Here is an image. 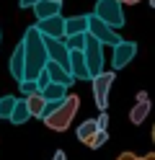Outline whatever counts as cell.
<instances>
[{"mask_svg": "<svg viewBox=\"0 0 155 160\" xmlns=\"http://www.w3.org/2000/svg\"><path fill=\"white\" fill-rule=\"evenodd\" d=\"M23 80H36L39 72L47 67L49 57H47V47H44V36L39 34L36 26H28L23 39Z\"/></svg>", "mask_w": 155, "mask_h": 160, "instance_id": "obj_1", "label": "cell"}, {"mask_svg": "<svg viewBox=\"0 0 155 160\" xmlns=\"http://www.w3.org/2000/svg\"><path fill=\"white\" fill-rule=\"evenodd\" d=\"M78 106H80V98L78 96H67L49 116H44V124L49 129H54V132H65L70 127V122L75 119V114H78Z\"/></svg>", "mask_w": 155, "mask_h": 160, "instance_id": "obj_2", "label": "cell"}, {"mask_svg": "<svg viewBox=\"0 0 155 160\" xmlns=\"http://www.w3.org/2000/svg\"><path fill=\"white\" fill-rule=\"evenodd\" d=\"M83 57H85L90 80L103 72V44L98 42L96 36H90L88 31H85V44H83Z\"/></svg>", "mask_w": 155, "mask_h": 160, "instance_id": "obj_3", "label": "cell"}, {"mask_svg": "<svg viewBox=\"0 0 155 160\" xmlns=\"http://www.w3.org/2000/svg\"><path fill=\"white\" fill-rule=\"evenodd\" d=\"M93 16H98L103 23H109L111 28H121L124 26V13H121V3L119 0H98Z\"/></svg>", "mask_w": 155, "mask_h": 160, "instance_id": "obj_4", "label": "cell"}, {"mask_svg": "<svg viewBox=\"0 0 155 160\" xmlns=\"http://www.w3.org/2000/svg\"><path fill=\"white\" fill-rule=\"evenodd\" d=\"M88 34L90 36H96L101 44H111V47H116L121 39H119V34H116V28H111L109 23H103L98 16H88Z\"/></svg>", "mask_w": 155, "mask_h": 160, "instance_id": "obj_5", "label": "cell"}, {"mask_svg": "<svg viewBox=\"0 0 155 160\" xmlns=\"http://www.w3.org/2000/svg\"><path fill=\"white\" fill-rule=\"evenodd\" d=\"M93 83V98H96V106L98 111H106L109 108V88L114 83V72H101L90 80Z\"/></svg>", "mask_w": 155, "mask_h": 160, "instance_id": "obj_6", "label": "cell"}, {"mask_svg": "<svg viewBox=\"0 0 155 160\" xmlns=\"http://www.w3.org/2000/svg\"><path fill=\"white\" fill-rule=\"evenodd\" d=\"M44 47H47V57L49 62H57L65 70H70V49L65 44V39H52V36H44Z\"/></svg>", "mask_w": 155, "mask_h": 160, "instance_id": "obj_7", "label": "cell"}, {"mask_svg": "<svg viewBox=\"0 0 155 160\" xmlns=\"http://www.w3.org/2000/svg\"><path fill=\"white\" fill-rule=\"evenodd\" d=\"M134 54H137V44L134 42H121L114 47V57H111V65H114V70H121V67H127L132 59H134Z\"/></svg>", "mask_w": 155, "mask_h": 160, "instance_id": "obj_8", "label": "cell"}, {"mask_svg": "<svg viewBox=\"0 0 155 160\" xmlns=\"http://www.w3.org/2000/svg\"><path fill=\"white\" fill-rule=\"evenodd\" d=\"M41 36H52V39H65V18L62 16H52L36 23Z\"/></svg>", "mask_w": 155, "mask_h": 160, "instance_id": "obj_9", "label": "cell"}, {"mask_svg": "<svg viewBox=\"0 0 155 160\" xmlns=\"http://www.w3.org/2000/svg\"><path fill=\"white\" fill-rule=\"evenodd\" d=\"M70 72H72V78H78V80H90L85 57H83V49H70Z\"/></svg>", "mask_w": 155, "mask_h": 160, "instance_id": "obj_10", "label": "cell"}, {"mask_svg": "<svg viewBox=\"0 0 155 160\" xmlns=\"http://www.w3.org/2000/svg\"><path fill=\"white\" fill-rule=\"evenodd\" d=\"M47 72H49V80H52V83H59V85H72V80H75V78H72V72H70V70H65V67H62V65H57V62H47Z\"/></svg>", "mask_w": 155, "mask_h": 160, "instance_id": "obj_11", "label": "cell"}, {"mask_svg": "<svg viewBox=\"0 0 155 160\" xmlns=\"http://www.w3.org/2000/svg\"><path fill=\"white\" fill-rule=\"evenodd\" d=\"M62 11V3H54V0H39L34 5V13L39 21H44V18H52V16H59Z\"/></svg>", "mask_w": 155, "mask_h": 160, "instance_id": "obj_12", "label": "cell"}, {"mask_svg": "<svg viewBox=\"0 0 155 160\" xmlns=\"http://www.w3.org/2000/svg\"><path fill=\"white\" fill-rule=\"evenodd\" d=\"M85 31H88V16L65 18V36H72V34H85Z\"/></svg>", "mask_w": 155, "mask_h": 160, "instance_id": "obj_13", "label": "cell"}, {"mask_svg": "<svg viewBox=\"0 0 155 160\" xmlns=\"http://www.w3.org/2000/svg\"><path fill=\"white\" fill-rule=\"evenodd\" d=\"M10 75H13L18 83L23 80V44H18L13 57H10Z\"/></svg>", "mask_w": 155, "mask_h": 160, "instance_id": "obj_14", "label": "cell"}, {"mask_svg": "<svg viewBox=\"0 0 155 160\" xmlns=\"http://www.w3.org/2000/svg\"><path fill=\"white\" fill-rule=\"evenodd\" d=\"M39 93L44 96V101H65L67 98V88L59 85V83H49L47 88H41Z\"/></svg>", "mask_w": 155, "mask_h": 160, "instance_id": "obj_15", "label": "cell"}, {"mask_svg": "<svg viewBox=\"0 0 155 160\" xmlns=\"http://www.w3.org/2000/svg\"><path fill=\"white\" fill-rule=\"evenodd\" d=\"M28 119H31V111L26 106V98H18L16 106H13V114H10V122L13 124H26Z\"/></svg>", "mask_w": 155, "mask_h": 160, "instance_id": "obj_16", "label": "cell"}, {"mask_svg": "<svg viewBox=\"0 0 155 160\" xmlns=\"http://www.w3.org/2000/svg\"><path fill=\"white\" fill-rule=\"evenodd\" d=\"M26 106H28V111H31V116H44V106H47V101H44V96L41 93H31V96H26Z\"/></svg>", "mask_w": 155, "mask_h": 160, "instance_id": "obj_17", "label": "cell"}, {"mask_svg": "<svg viewBox=\"0 0 155 160\" xmlns=\"http://www.w3.org/2000/svg\"><path fill=\"white\" fill-rule=\"evenodd\" d=\"M98 132V124H96V119H88V122H83L80 127H78V139H80V142H90V139H93V134H96Z\"/></svg>", "mask_w": 155, "mask_h": 160, "instance_id": "obj_18", "label": "cell"}, {"mask_svg": "<svg viewBox=\"0 0 155 160\" xmlns=\"http://www.w3.org/2000/svg\"><path fill=\"white\" fill-rule=\"evenodd\" d=\"M147 114H150V101H137V106L132 108L129 119H132V124H142L147 119Z\"/></svg>", "mask_w": 155, "mask_h": 160, "instance_id": "obj_19", "label": "cell"}, {"mask_svg": "<svg viewBox=\"0 0 155 160\" xmlns=\"http://www.w3.org/2000/svg\"><path fill=\"white\" fill-rule=\"evenodd\" d=\"M16 101H18V98H13V96H3V98H0V119H10Z\"/></svg>", "mask_w": 155, "mask_h": 160, "instance_id": "obj_20", "label": "cell"}, {"mask_svg": "<svg viewBox=\"0 0 155 160\" xmlns=\"http://www.w3.org/2000/svg\"><path fill=\"white\" fill-rule=\"evenodd\" d=\"M106 139H109V132H106V129H98V132L93 134V139L88 142V147L98 150V147H103V145H106Z\"/></svg>", "mask_w": 155, "mask_h": 160, "instance_id": "obj_21", "label": "cell"}, {"mask_svg": "<svg viewBox=\"0 0 155 160\" xmlns=\"http://www.w3.org/2000/svg\"><path fill=\"white\" fill-rule=\"evenodd\" d=\"M65 44H67V49H83V44H85V34H72V36H65Z\"/></svg>", "mask_w": 155, "mask_h": 160, "instance_id": "obj_22", "label": "cell"}, {"mask_svg": "<svg viewBox=\"0 0 155 160\" xmlns=\"http://www.w3.org/2000/svg\"><path fill=\"white\" fill-rule=\"evenodd\" d=\"M18 88H21V93H23V98H26V96H31V93H39L36 80H21V83H18Z\"/></svg>", "mask_w": 155, "mask_h": 160, "instance_id": "obj_23", "label": "cell"}, {"mask_svg": "<svg viewBox=\"0 0 155 160\" xmlns=\"http://www.w3.org/2000/svg\"><path fill=\"white\" fill-rule=\"evenodd\" d=\"M52 83V80H49V72H47V70H41V72H39V78H36V85H39V91H41V88H47Z\"/></svg>", "mask_w": 155, "mask_h": 160, "instance_id": "obj_24", "label": "cell"}, {"mask_svg": "<svg viewBox=\"0 0 155 160\" xmlns=\"http://www.w3.org/2000/svg\"><path fill=\"white\" fill-rule=\"evenodd\" d=\"M96 124H98V129H106V132H109V114L101 111V116L96 119Z\"/></svg>", "mask_w": 155, "mask_h": 160, "instance_id": "obj_25", "label": "cell"}, {"mask_svg": "<svg viewBox=\"0 0 155 160\" xmlns=\"http://www.w3.org/2000/svg\"><path fill=\"white\" fill-rule=\"evenodd\" d=\"M36 3H39V0H18V5H21V8H34Z\"/></svg>", "mask_w": 155, "mask_h": 160, "instance_id": "obj_26", "label": "cell"}, {"mask_svg": "<svg viewBox=\"0 0 155 160\" xmlns=\"http://www.w3.org/2000/svg\"><path fill=\"white\" fill-rule=\"evenodd\" d=\"M116 160H137V155H132V152H121Z\"/></svg>", "mask_w": 155, "mask_h": 160, "instance_id": "obj_27", "label": "cell"}, {"mask_svg": "<svg viewBox=\"0 0 155 160\" xmlns=\"http://www.w3.org/2000/svg\"><path fill=\"white\" fill-rule=\"evenodd\" d=\"M52 160H67V158H65V152H62V150H57V152H54V158H52Z\"/></svg>", "mask_w": 155, "mask_h": 160, "instance_id": "obj_28", "label": "cell"}, {"mask_svg": "<svg viewBox=\"0 0 155 160\" xmlns=\"http://www.w3.org/2000/svg\"><path fill=\"white\" fill-rule=\"evenodd\" d=\"M137 101H150V98H147V93H145V91H140V93H137Z\"/></svg>", "mask_w": 155, "mask_h": 160, "instance_id": "obj_29", "label": "cell"}, {"mask_svg": "<svg viewBox=\"0 0 155 160\" xmlns=\"http://www.w3.org/2000/svg\"><path fill=\"white\" fill-rule=\"evenodd\" d=\"M119 3H127V5H134V3H140V0H119Z\"/></svg>", "mask_w": 155, "mask_h": 160, "instance_id": "obj_30", "label": "cell"}, {"mask_svg": "<svg viewBox=\"0 0 155 160\" xmlns=\"http://www.w3.org/2000/svg\"><path fill=\"white\" fill-rule=\"evenodd\" d=\"M142 160H155V155H145V158H142Z\"/></svg>", "mask_w": 155, "mask_h": 160, "instance_id": "obj_31", "label": "cell"}, {"mask_svg": "<svg viewBox=\"0 0 155 160\" xmlns=\"http://www.w3.org/2000/svg\"><path fill=\"white\" fill-rule=\"evenodd\" d=\"M152 139H155V129H152Z\"/></svg>", "mask_w": 155, "mask_h": 160, "instance_id": "obj_32", "label": "cell"}, {"mask_svg": "<svg viewBox=\"0 0 155 160\" xmlns=\"http://www.w3.org/2000/svg\"><path fill=\"white\" fill-rule=\"evenodd\" d=\"M54 3H62V0H54Z\"/></svg>", "mask_w": 155, "mask_h": 160, "instance_id": "obj_33", "label": "cell"}, {"mask_svg": "<svg viewBox=\"0 0 155 160\" xmlns=\"http://www.w3.org/2000/svg\"><path fill=\"white\" fill-rule=\"evenodd\" d=\"M137 160H142V158H137Z\"/></svg>", "mask_w": 155, "mask_h": 160, "instance_id": "obj_34", "label": "cell"}]
</instances>
